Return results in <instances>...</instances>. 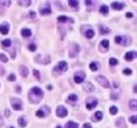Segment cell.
I'll use <instances>...</instances> for the list:
<instances>
[{"instance_id":"6","label":"cell","mask_w":137,"mask_h":128,"mask_svg":"<svg viewBox=\"0 0 137 128\" xmlns=\"http://www.w3.org/2000/svg\"><path fill=\"white\" fill-rule=\"evenodd\" d=\"M96 81H98L103 88H109V87H110L109 81L104 76H98V77H96Z\"/></svg>"},{"instance_id":"4","label":"cell","mask_w":137,"mask_h":128,"mask_svg":"<svg viewBox=\"0 0 137 128\" xmlns=\"http://www.w3.org/2000/svg\"><path fill=\"white\" fill-rule=\"evenodd\" d=\"M96 105H98V99L94 97H89L87 100H86V107H87L88 110L93 109L94 107H96Z\"/></svg>"},{"instance_id":"10","label":"cell","mask_w":137,"mask_h":128,"mask_svg":"<svg viewBox=\"0 0 137 128\" xmlns=\"http://www.w3.org/2000/svg\"><path fill=\"white\" fill-rule=\"evenodd\" d=\"M56 112H57V115L60 116V117H64V116L68 115V110H66L63 106H59Z\"/></svg>"},{"instance_id":"35","label":"cell","mask_w":137,"mask_h":128,"mask_svg":"<svg viewBox=\"0 0 137 128\" xmlns=\"http://www.w3.org/2000/svg\"><path fill=\"white\" fill-rule=\"evenodd\" d=\"M28 49L30 50V51H36L37 50V45L36 44H30L28 46Z\"/></svg>"},{"instance_id":"29","label":"cell","mask_w":137,"mask_h":128,"mask_svg":"<svg viewBox=\"0 0 137 128\" xmlns=\"http://www.w3.org/2000/svg\"><path fill=\"white\" fill-rule=\"evenodd\" d=\"M100 12L102 13V14H104V15H107L108 14V8H107L106 5H101Z\"/></svg>"},{"instance_id":"48","label":"cell","mask_w":137,"mask_h":128,"mask_svg":"<svg viewBox=\"0 0 137 128\" xmlns=\"http://www.w3.org/2000/svg\"><path fill=\"white\" fill-rule=\"evenodd\" d=\"M85 3H87L88 5H90V4H92L93 2H92V1H85Z\"/></svg>"},{"instance_id":"41","label":"cell","mask_w":137,"mask_h":128,"mask_svg":"<svg viewBox=\"0 0 137 128\" xmlns=\"http://www.w3.org/2000/svg\"><path fill=\"white\" fill-rule=\"evenodd\" d=\"M0 3H3V5H5V7H10L11 1H0Z\"/></svg>"},{"instance_id":"20","label":"cell","mask_w":137,"mask_h":128,"mask_svg":"<svg viewBox=\"0 0 137 128\" xmlns=\"http://www.w3.org/2000/svg\"><path fill=\"white\" fill-rule=\"evenodd\" d=\"M20 33H21V36H24V37L31 36V30H29V29H23Z\"/></svg>"},{"instance_id":"31","label":"cell","mask_w":137,"mask_h":128,"mask_svg":"<svg viewBox=\"0 0 137 128\" xmlns=\"http://www.w3.org/2000/svg\"><path fill=\"white\" fill-rule=\"evenodd\" d=\"M109 112H110L111 115H115V114H117V113H118L117 107H116V106H111L110 108H109Z\"/></svg>"},{"instance_id":"27","label":"cell","mask_w":137,"mask_h":128,"mask_svg":"<svg viewBox=\"0 0 137 128\" xmlns=\"http://www.w3.org/2000/svg\"><path fill=\"white\" fill-rule=\"evenodd\" d=\"M89 67H90V69L92 72H96V71H98V68H99L98 63H96V62H91L90 65H89Z\"/></svg>"},{"instance_id":"24","label":"cell","mask_w":137,"mask_h":128,"mask_svg":"<svg viewBox=\"0 0 137 128\" xmlns=\"http://www.w3.org/2000/svg\"><path fill=\"white\" fill-rule=\"evenodd\" d=\"M46 114H48V113H46V112L44 111V109H40V110H37V112H36V115L37 116V117H44Z\"/></svg>"},{"instance_id":"44","label":"cell","mask_w":137,"mask_h":128,"mask_svg":"<svg viewBox=\"0 0 137 128\" xmlns=\"http://www.w3.org/2000/svg\"><path fill=\"white\" fill-rule=\"evenodd\" d=\"M125 16H127L128 18H132L133 17V14H132V13H127V15H125Z\"/></svg>"},{"instance_id":"7","label":"cell","mask_w":137,"mask_h":128,"mask_svg":"<svg viewBox=\"0 0 137 128\" xmlns=\"http://www.w3.org/2000/svg\"><path fill=\"white\" fill-rule=\"evenodd\" d=\"M40 12H41L42 15H48L52 13V10H50V4L46 2L45 5H43V7L40 8Z\"/></svg>"},{"instance_id":"23","label":"cell","mask_w":137,"mask_h":128,"mask_svg":"<svg viewBox=\"0 0 137 128\" xmlns=\"http://www.w3.org/2000/svg\"><path fill=\"white\" fill-rule=\"evenodd\" d=\"M77 99H78L77 95L72 94V95H69V97H68V99H66V101H68V103H75V101H77Z\"/></svg>"},{"instance_id":"46","label":"cell","mask_w":137,"mask_h":128,"mask_svg":"<svg viewBox=\"0 0 137 128\" xmlns=\"http://www.w3.org/2000/svg\"><path fill=\"white\" fill-rule=\"evenodd\" d=\"M2 125H3V119L0 116V126H2Z\"/></svg>"},{"instance_id":"1","label":"cell","mask_w":137,"mask_h":128,"mask_svg":"<svg viewBox=\"0 0 137 128\" xmlns=\"http://www.w3.org/2000/svg\"><path fill=\"white\" fill-rule=\"evenodd\" d=\"M43 96H44L43 91L37 87L32 88V89L30 90V92H29V94H28L29 100H30L32 104H37L43 98Z\"/></svg>"},{"instance_id":"39","label":"cell","mask_w":137,"mask_h":128,"mask_svg":"<svg viewBox=\"0 0 137 128\" xmlns=\"http://www.w3.org/2000/svg\"><path fill=\"white\" fill-rule=\"evenodd\" d=\"M123 74L124 75H131L132 74V69L131 68H124L123 69Z\"/></svg>"},{"instance_id":"25","label":"cell","mask_w":137,"mask_h":128,"mask_svg":"<svg viewBox=\"0 0 137 128\" xmlns=\"http://www.w3.org/2000/svg\"><path fill=\"white\" fill-rule=\"evenodd\" d=\"M18 124H19V126H20V127H26L27 122H26L25 117H24V116H20L19 119H18Z\"/></svg>"},{"instance_id":"9","label":"cell","mask_w":137,"mask_h":128,"mask_svg":"<svg viewBox=\"0 0 137 128\" xmlns=\"http://www.w3.org/2000/svg\"><path fill=\"white\" fill-rule=\"evenodd\" d=\"M72 46L73 47H71L70 48V50H69V55H70V57L71 58H74L79 51V46L78 45H76V44H72Z\"/></svg>"},{"instance_id":"47","label":"cell","mask_w":137,"mask_h":128,"mask_svg":"<svg viewBox=\"0 0 137 128\" xmlns=\"http://www.w3.org/2000/svg\"><path fill=\"white\" fill-rule=\"evenodd\" d=\"M16 91H17L18 93H20V87L18 85V87H16Z\"/></svg>"},{"instance_id":"18","label":"cell","mask_w":137,"mask_h":128,"mask_svg":"<svg viewBox=\"0 0 137 128\" xmlns=\"http://www.w3.org/2000/svg\"><path fill=\"white\" fill-rule=\"evenodd\" d=\"M84 89H85V91L91 93V92H93V91H94V85L91 83V82H86V84L84 85Z\"/></svg>"},{"instance_id":"5","label":"cell","mask_w":137,"mask_h":128,"mask_svg":"<svg viewBox=\"0 0 137 128\" xmlns=\"http://www.w3.org/2000/svg\"><path fill=\"white\" fill-rule=\"evenodd\" d=\"M85 78H86V74L84 72H77V73H75V75H74V81L76 82V83H82L85 80Z\"/></svg>"},{"instance_id":"21","label":"cell","mask_w":137,"mask_h":128,"mask_svg":"<svg viewBox=\"0 0 137 128\" xmlns=\"http://www.w3.org/2000/svg\"><path fill=\"white\" fill-rule=\"evenodd\" d=\"M65 128H78V124L75 123V122L70 121V122H68L65 124Z\"/></svg>"},{"instance_id":"2","label":"cell","mask_w":137,"mask_h":128,"mask_svg":"<svg viewBox=\"0 0 137 128\" xmlns=\"http://www.w3.org/2000/svg\"><path fill=\"white\" fill-rule=\"evenodd\" d=\"M11 105H12L13 109L16 111H19L23 109V103L19 98H15V97H12L11 98Z\"/></svg>"},{"instance_id":"14","label":"cell","mask_w":137,"mask_h":128,"mask_svg":"<svg viewBox=\"0 0 137 128\" xmlns=\"http://www.w3.org/2000/svg\"><path fill=\"white\" fill-rule=\"evenodd\" d=\"M58 21L59 23H66V21H69V23H74V20H73V18H70L68 17V16H58Z\"/></svg>"},{"instance_id":"19","label":"cell","mask_w":137,"mask_h":128,"mask_svg":"<svg viewBox=\"0 0 137 128\" xmlns=\"http://www.w3.org/2000/svg\"><path fill=\"white\" fill-rule=\"evenodd\" d=\"M19 73L23 77H27L28 76V68H27L25 65H21L19 67Z\"/></svg>"},{"instance_id":"36","label":"cell","mask_w":137,"mask_h":128,"mask_svg":"<svg viewBox=\"0 0 137 128\" xmlns=\"http://www.w3.org/2000/svg\"><path fill=\"white\" fill-rule=\"evenodd\" d=\"M0 61H2V62H8V58L5 57V55L3 53H0Z\"/></svg>"},{"instance_id":"28","label":"cell","mask_w":137,"mask_h":128,"mask_svg":"<svg viewBox=\"0 0 137 128\" xmlns=\"http://www.w3.org/2000/svg\"><path fill=\"white\" fill-rule=\"evenodd\" d=\"M68 3L70 7L74 8V9H78V1H73V0H70L68 1Z\"/></svg>"},{"instance_id":"37","label":"cell","mask_w":137,"mask_h":128,"mask_svg":"<svg viewBox=\"0 0 137 128\" xmlns=\"http://www.w3.org/2000/svg\"><path fill=\"white\" fill-rule=\"evenodd\" d=\"M33 76L37 77V79H41V76H40V72L37 71V69H33Z\"/></svg>"},{"instance_id":"16","label":"cell","mask_w":137,"mask_h":128,"mask_svg":"<svg viewBox=\"0 0 137 128\" xmlns=\"http://www.w3.org/2000/svg\"><path fill=\"white\" fill-rule=\"evenodd\" d=\"M116 126L119 128H127V125H125V122H124V119H123V117H120V119L117 120Z\"/></svg>"},{"instance_id":"40","label":"cell","mask_w":137,"mask_h":128,"mask_svg":"<svg viewBox=\"0 0 137 128\" xmlns=\"http://www.w3.org/2000/svg\"><path fill=\"white\" fill-rule=\"evenodd\" d=\"M8 80L9 81H15V75L14 74H11L9 77H8Z\"/></svg>"},{"instance_id":"12","label":"cell","mask_w":137,"mask_h":128,"mask_svg":"<svg viewBox=\"0 0 137 128\" xmlns=\"http://www.w3.org/2000/svg\"><path fill=\"white\" fill-rule=\"evenodd\" d=\"M111 8L117 11H120L124 8V3L123 2H111Z\"/></svg>"},{"instance_id":"26","label":"cell","mask_w":137,"mask_h":128,"mask_svg":"<svg viewBox=\"0 0 137 128\" xmlns=\"http://www.w3.org/2000/svg\"><path fill=\"white\" fill-rule=\"evenodd\" d=\"M2 47L3 48H8V47H10L11 46V44H12V42H11V40H4V41H2Z\"/></svg>"},{"instance_id":"42","label":"cell","mask_w":137,"mask_h":128,"mask_svg":"<svg viewBox=\"0 0 137 128\" xmlns=\"http://www.w3.org/2000/svg\"><path fill=\"white\" fill-rule=\"evenodd\" d=\"M82 128H92V127H91V125L89 124V123H85L84 126H82Z\"/></svg>"},{"instance_id":"50","label":"cell","mask_w":137,"mask_h":128,"mask_svg":"<svg viewBox=\"0 0 137 128\" xmlns=\"http://www.w3.org/2000/svg\"><path fill=\"white\" fill-rule=\"evenodd\" d=\"M136 89H137V87H136V85H134V93H136V92H137V90H136Z\"/></svg>"},{"instance_id":"11","label":"cell","mask_w":137,"mask_h":128,"mask_svg":"<svg viewBox=\"0 0 137 128\" xmlns=\"http://www.w3.org/2000/svg\"><path fill=\"white\" fill-rule=\"evenodd\" d=\"M9 29H10V26L8 23H4L2 25H0V33H2L3 35L9 33Z\"/></svg>"},{"instance_id":"8","label":"cell","mask_w":137,"mask_h":128,"mask_svg":"<svg viewBox=\"0 0 137 128\" xmlns=\"http://www.w3.org/2000/svg\"><path fill=\"white\" fill-rule=\"evenodd\" d=\"M55 71H58V72H65L66 69H68V63L65 62V61H61V62H59L57 64V66H56Z\"/></svg>"},{"instance_id":"43","label":"cell","mask_w":137,"mask_h":128,"mask_svg":"<svg viewBox=\"0 0 137 128\" xmlns=\"http://www.w3.org/2000/svg\"><path fill=\"white\" fill-rule=\"evenodd\" d=\"M29 13H30V16L32 18H36V12H34V11H30Z\"/></svg>"},{"instance_id":"17","label":"cell","mask_w":137,"mask_h":128,"mask_svg":"<svg viewBox=\"0 0 137 128\" xmlns=\"http://www.w3.org/2000/svg\"><path fill=\"white\" fill-rule=\"evenodd\" d=\"M102 119H103V113H102L101 111L95 112L92 116V121H94V122H99V121H101Z\"/></svg>"},{"instance_id":"3","label":"cell","mask_w":137,"mask_h":128,"mask_svg":"<svg viewBox=\"0 0 137 128\" xmlns=\"http://www.w3.org/2000/svg\"><path fill=\"white\" fill-rule=\"evenodd\" d=\"M115 42H116L117 44H122V45H124V46H127V45L131 44V39L130 37L117 35L116 37H115Z\"/></svg>"},{"instance_id":"52","label":"cell","mask_w":137,"mask_h":128,"mask_svg":"<svg viewBox=\"0 0 137 128\" xmlns=\"http://www.w3.org/2000/svg\"><path fill=\"white\" fill-rule=\"evenodd\" d=\"M10 128H14V127H10Z\"/></svg>"},{"instance_id":"33","label":"cell","mask_w":137,"mask_h":128,"mask_svg":"<svg viewBox=\"0 0 137 128\" xmlns=\"http://www.w3.org/2000/svg\"><path fill=\"white\" fill-rule=\"evenodd\" d=\"M18 3L21 4V5H26V7H28V5L31 4V1H30V0H27V1H21V0H19V1H18Z\"/></svg>"},{"instance_id":"38","label":"cell","mask_w":137,"mask_h":128,"mask_svg":"<svg viewBox=\"0 0 137 128\" xmlns=\"http://www.w3.org/2000/svg\"><path fill=\"white\" fill-rule=\"evenodd\" d=\"M136 119H137V115H132L128 120H130V122L132 124H136Z\"/></svg>"},{"instance_id":"49","label":"cell","mask_w":137,"mask_h":128,"mask_svg":"<svg viewBox=\"0 0 137 128\" xmlns=\"http://www.w3.org/2000/svg\"><path fill=\"white\" fill-rule=\"evenodd\" d=\"M47 89L48 90H53V85H47Z\"/></svg>"},{"instance_id":"32","label":"cell","mask_w":137,"mask_h":128,"mask_svg":"<svg viewBox=\"0 0 137 128\" xmlns=\"http://www.w3.org/2000/svg\"><path fill=\"white\" fill-rule=\"evenodd\" d=\"M100 29H101V33L102 34H107L109 33V29L105 26H100Z\"/></svg>"},{"instance_id":"51","label":"cell","mask_w":137,"mask_h":128,"mask_svg":"<svg viewBox=\"0 0 137 128\" xmlns=\"http://www.w3.org/2000/svg\"><path fill=\"white\" fill-rule=\"evenodd\" d=\"M56 128H62V127H61V126H57V127H56Z\"/></svg>"},{"instance_id":"22","label":"cell","mask_w":137,"mask_h":128,"mask_svg":"<svg viewBox=\"0 0 137 128\" xmlns=\"http://www.w3.org/2000/svg\"><path fill=\"white\" fill-rule=\"evenodd\" d=\"M85 35H86V37H87V39H92V37L94 36V30H92V29L86 30Z\"/></svg>"},{"instance_id":"34","label":"cell","mask_w":137,"mask_h":128,"mask_svg":"<svg viewBox=\"0 0 137 128\" xmlns=\"http://www.w3.org/2000/svg\"><path fill=\"white\" fill-rule=\"evenodd\" d=\"M109 63H110V65L115 66V65H117L118 64V60L117 59H115V58H110L109 59Z\"/></svg>"},{"instance_id":"15","label":"cell","mask_w":137,"mask_h":128,"mask_svg":"<svg viewBox=\"0 0 137 128\" xmlns=\"http://www.w3.org/2000/svg\"><path fill=\"white\" fill-rule=\"evenodd\" d=\"M101 50L102 51H107L108 50V47H109V42L107 40H103L101 42Z\"/></svg>"},{"instance_id":"13","label":"cell","mask_w":137,"mask_h":128,"mask_svg":"<svg viewBox=\"0 0 137 128\" xmlns=\"http://www.w3.org/2000/svg\"><path fill=\"white\" fill-rule=\"evenodd\" d=\"M137 57V53L136 51H130L125 53V60L127 61H132Z\"/></svg>"},{"instance_id":"45","label":"cell","mask_w":137,"mask_h":128,"mask_svg":"<svg viewBox=\"0 0 137 128\" xmlns=\"http://www.w3.org/2000/svg\"><path fill=\"white\" fill-rule=\"evenodd\" d=\"M10 114H11V112H10L9 110H5V116L9 117V116H10Z\"/></svg>"},{"instance_id":"30","label":"cell","mask_w":137,"mask_h":128,"mask_svg":"<svg viewBox=\"0 0 137 128\" xmlns=\"http://www.w3.org/2000/svg\"><path fill=\"white\" fill-rule=\"evenodd\" d=\"M130 107L132 110H136L137 109V100L136 99H132L130 101Z\"/></svg>"}]
</instances>
